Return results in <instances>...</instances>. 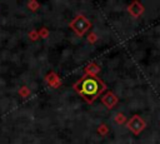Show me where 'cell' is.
I'll list each match as a JSON object with an SVG mask.
<instances>
[{
	"label": "cell",
	"mask_w": 160,
	"mask_h": 144,
	"mask_svg": "<svg viewBox=\"0 0 160 144\" xmlns=\"http://www.w3.org/2000/svg\"><path fill=\"white\" fill-rule=\"evenodd\" d=\"M76 93L86 100V103H92L104 90H105V84L102 80H100L95 75L86 74L84 75L75 85H74Z\"/></svg>",
	"instance_id": "obj_1"
},
{
	"label": "cell",
	"mask_w": 160,
	"mask_h": 144,
	"mask_svg": "<svg viewBox=\"0 0 160 144\" xmlns=\"http://www.w3.org/2000/svg\"><path fill=\"white\" fill-rule=\"evenodd\" d=\"M70 26L74 29V31L78 34V35H84L88 29L91 26V23L84 16V15H78L70 24Z\"/></svg>",
	"instance_id": "obj_2"
},
{
	"label": "cell",
	"mask_w": 160,
	"mask_h": 144,
	"mask_svg": "<svg viewBox=\"0 0 160 144\" xmlns=\"http://www.w3.org/2000/svg\"><path fill=\"white\" fill-rule=\"evenodd\" d=\"M145 121L142 118H140L139 115H134L129 121H128V128L134 133V134H139L140 131L144 130L145 128Z\"/></svg>",
	"instance_id": "obj_3"
},
{
	"label": "cell",
	"mask_w": 160,
	"mask_h": 144,
	"mask_svg": "<svg viewBox=\"0 0 160 144\" xmlns=\"http://www.w3.org/2000/svg\"><path fill=\"white\" fill-rule=\"evenodd\" d=\"M102 103H104L108 108H112V106L118 103V99H116V96H115L112 93H106V95L102 98Z\"/></svg>",
	"instance_id": "obj_4"
}]
</instances>
